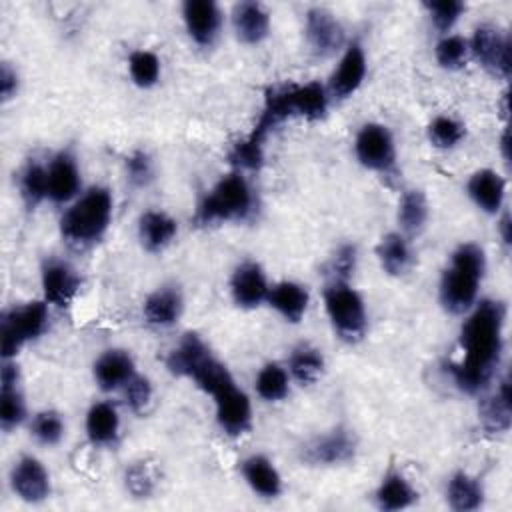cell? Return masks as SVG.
Returning a JSON list of instances; mask_svg holds the SVG:
<instances>
[{
    "label": "cell",
    "instance_id": "cell-3",
    "mask_svg": "<svg viewBox=\"0 0 512 512\" xmlns=\"http://www.w3.org/2000/svg\"><path fill=\"white\" fill-rule=\"evenodd\" d=\"M484 270L486 256L478 244L464 242L452 252L450 266L440 278V304L446 312L464 314L474 306Z\"/></svg>",
    "mask_w": 512,
    "mask_h": 512
},
{
    "label": "cell",
    "instance_id": "cell-33",
    "mask_svg": "<svg viewBox=\"0 0 512 512\" xmlns=\"http://www.w3.org/2000/svg\"><path fill=\"white\" fill-rule=\"evenodd\" d=\"M428 200L422 190H406L398 204V222L404 234H418L428 222Z\"/></svg>",
    "mask_w": 512,
    "mask_h": 512
},
{
    "label": "cell",
    "instance_id": "cell-40",
    "mask_svg": "<svg viewBox=\"0 0 512 512\" xmlns=\"http://www.w3.org/2000/svg\"><path fill=\"white\" fill-rule=\"evenodd\" d=\"M32 436L44 446H56L64 436V420L54 410H42L32 420Z\"/></svg>",
    "mask_w": 512,
    "mask_h": 512
},
{
    "label": "cell",
    "instance_id": "cell-32",
    "mask_svg": "<svg viewBox=\"0 0 512 512\" xmlns=\"http://www.w3.org/2000/svg\"><path fill=\"white\" fill-rule=\"evenodd\" d=\"M512 420L510 404V382L504 378L494 396L482 404V422L488 432H506Z\"/></svg>",
    "mask_w": 512,
    "mask_h": 512
},
{
    "label": "cell",
    "instance_id": "cell-46",
    "mask_svg": "<svg viewBox=\"0 0 512 512\" xmlns=\"http://www.w3.org/2000/svg\"><path fill=\"white\" fill-rule=\"evenodd\" d=\"M16 92H18V74H16V70L8 62H4L2 68H0V94H2V100L6 102L10 98H14Z\"/></svg>",
    "mask_w": 512,
    "mask_h": 512
},
{
    "label": "cell",
    "instance_id": "cell-12",
    "mask_svg": "<svg viewBox=\"0 0 512 512\" xmlns=\"http://www.w3.org/2000/svg\"><path fill=\"white\" fill-rule=\"evenodd\" d=\"M364 78H366V54L362 44L354 40L352 44L346 46L336 70L332 72L328 92L334 98L344 100L362 86Z\"/></svg>",
    "mask_w": 512,
    "mask_h": 512
},
{
    "label": "cell",
    "instance_id": "cell-30",
    "mask_svg": "<svg viewBox=\"0 0 512 512\" xmlns=\"http://www.w3.org/2000/svg\"><path fill=\"white\" fill-rule=\"evenodd\" d=\"M120 430V416L110 402H96L86 414V434L92 444H112Z\"/></svg>",
    "mask_w": 512,
    "mask_h": 512
},
{
    "label": "cell",
    "instance_id": "cell-42",
    "mask_svg": "<svg viewBox=\"0 0 512 512\" xmlns=\"http://www.w3.org/2000/svg\"><path fill=\"white\" fill-rule=\"evenodd\" d=\"M126 174L134 186H146L154 176L152 158L144 150H136L126 158Z\"/></svg>",
    "mask_w": 512,
    "mask_h": 512
},
{
    "label": "cell",
    "instance_id": "cell-21",
    "mask_svg": "<svg viewBox=\"0 0 512 512\" xmlns=\"http://www.w3.org/2000/svg\"><path fill=\"white\" fill-rule=\"evenodd\" d=\"M266 302L286 320L292 324H298L306 310H308V302H310V294L306 290V286L292 282V280H282L278 284H274L268 292Z\"/></svg>",
    "mask_w": 512,
    "mask_h": 512
},
{
    "label": "cell",
    "instance_id": "cell-22",
    "mask_svg": "<svg viewBox=\"0 0 512 512\" xmlns=\"http://www.w3.org/2000/svg\"><path fill=\"white\" fill-rule=\"evenodd\" d=\"M504 192H506L504 178L490 168H482L474 172L468 180V196L486 214H496L502 208Z\"/></svg>",
    "mask_w": 512,
    "mask_h": 512
},
{
    "label": "cell",
    "instance_id": "cell-10",
    "mask_svg": "<svg viewBox=\"0 0 512 512\" xmlns=\"http://www.w3.org/2000/svg\"><path fill=\"white\" fill-rule=\"evenodd\" d=\"M356 452V438L354 434L344 428L336 426L330 432L316 436L302 448V460L316 466H334L348 462Z\"/></svg>",
    "mask_w": 512,
    "mask_h": 512
},
{
    "label": "cell",
    "instance_id": "cell-5",
    "mask_svg": "<svg viewBox=\"0 0 512 512\" xmlns=\"http://www.w3.org/2000/svg\"><path fill=\"white\" fill-rule=\"evenodd\" d=\"M252 204V188L248 180L240 174V170H236L222 176L212 186V190L200 200L194 220L200 226H208L214 222L244 220L252 212Z\"/></svg>",
    "mask_w": 512,
    "mask_h": 512
},
{
    "label": "cell",
    "instance_id": "cell-17",
    "mask_svg": "<svg viewBox=\"0 0 512 512\" xmlns=\"http://www.w3.org/2000/svg\"><path fill=\"white\" fill-rule=\"evenodd\" d=\"M80 190V170L70 150L58 152L48 164V198L56 204L70 202Z\"/></svg>",
    "mask_w": 512,
    "mask_h": 512
},
{
    "label": "cell",
    "instance_id": "cell-39",
    "mask_svg": "<svg viewBox=\"0 0 512 512\" xmlns=\"http://www.w3.org/2000/svg\"><path fill=\"white\" fill-rule=\"evenodd\" d=\"M468 40L458 36V34H448L444 36L436 48H434V56L436 62L446 68V70H458L466 64L468 58Z\"/></svg>",
    "mask_w": 512,
    "mask_h": 512
},
{
    "label": "cell",
    "instance_id": "cell-24",
    "mask_svg": "<svg viewBox=\"0 0 512 512\" xmlns=\"http://www.w3.org/2000/svg\"><path fill=\"white\" fill-rule=\"evenodd\" d=\"M246 484L262 498H278L282 494V478L276 466L262 454L248 456L240 464Z\"/></svg>",
    "mask_w": 512,
    "mask_h": 512
},
{
    "label": "cell",
    "instance_id": "cell-47",
    "mask_svg": "<svg viewBox=\"0 0 512 512\" xmlns=\"http://www.w3.org/2000/svg\"><path fill=\"white\" fill-rule=\"evenodd\" d=\"M500 234H502V242L510 244V214H504L500 220Z\"/></svg>",
    "mask_w": 512,
    "mask_h": 512
},
{
    "label": "cell",
    "instance_id": "cell-43",
    "mask_svg": "<svg viewBox=\"0 0 512 512\" xmlns=\"http://www.w3.org/2000/svg\"><path fill=\"white\" fill-rule=\"evenodd\" d=\"M122 390H124V396H126V404L134 412H142L148 406L150 398H152V386H150L148 378H144L140 374H134L132 380Z\"/></svg>",
    "mask_w": 512,
    "mask_h": 512
},
{
    "label": "cell",
    "instance_id": "cell-36",
    "mask_svg": "<svg viewBox=\"0 0 512 512\" xmlns=\"http://www.w3.org/2000/svg\"><path fill=\"white\" fill-rule=\"evenodd\" d=\"M26 416L24 396L18 384H0V426L4 432L14 430Z\"/></svg>",
    "mask_w": 512,
    "mask_h": 512
},
{
    "label": "cell",
    "instance_id": "cell-34",
    "mask_svg": "<svg viewBox=\"0 0 512 512\" xmlns=\"http://www.w3.org/2000/svg\"><path fill=\"white\" fill-rule=\"evenodd\" d=\"M18 190L26 208L34 210L48 198V168L30 160L18 176Z\"/></svg>",
    "mask_w": 512,
    "mask_h": 512
},
{
    "label": "cell",
    "instance_id": "cell-9",
    "mask_svg": "<svg viewBox=\"0 0 512 512\" xmlns=\"http://www.w3.org/2000/svg\"><path fill=\"white\" fill-rule=\"evenodd\" d=\"M468 50L476 62L494 76L510 78V38L492 24H482L474 30Z\"/></svg>",
    "mask_w": 512,
    "mask_h": 512
},
{
    "label": "cell",
    "instance_id": "cell-2",
    "mask_svg": "<svg viewBox=\"0 0 512 512\" xmlns=\"http://www.w3.org/2000/svg\"><path fill=\"white\" fill-rule=\"evenodd\" d=\"M166 364L172 374L194 380V384L210 394L214 400L236 386L230 370L210 352L204 340L194 332L184 334L178 346L170 352Z\"/></svg>",
    "mask_w": 512,
    "mask_h": 512
},
{
    "label": "cell",
    "instance_id": "cell-18",
    "mask_svg": "<svg viewBox=\"0 0 512 512\" xmlns=\"http://www.w3.org/2000/svg\"><path fill=\"white\" fill-rule=\"evenodd\" d=\"M282 94L290 118L300 116L306 120H320L328 110V90L320 82L282 86Z\"/></svg>",
    "mask_w": 512,
    "mask_h": 512
},
{
    "label": "cell",
    "instance_id": "cell-29",
    "mask_svg": "<svg viewBox=\"0 0 512 512\" xmlns=\"http://www.w3.org/2000/svg\"><path fill=\"white\" fill-rule=\"evenodd\" d=\"M446 498L452 510L456 512H470L478 510L484 502V488L478 482V478L470 476L468 472H456L448 480Z\"/></svg>",
    "mask_w": 512,
    "mask_h": 512
},
{
    "label": "cell",
    "instance_id": "cell-23",
    "mask_svg": "<svg viewBox=\"0 0 512 512\" xmlns=\"http://www.w3.org/2000/svg\"><path fill=\"white\" fill-rule=\"evenodd\" d=\"M232 24L238 40L244 44H260L270 32V16L258 2H240L234 6Z\"/></svg>",
    "mask_w": 512,
    "mask_h": 512
},
{
    "label": "cell",
    "instance_id": "cell-13",
    "mask_svg": "<svg viewBox=\"0 0 512 512\" xmlns=\"http://www.w3.org/2000/svg\"><path fill=\"white\" fill-rule=\"evenodd\" d=\"M306 38L318 56H330L342 48L344 28L330 10L316 6L306 12Z\"/></svg>",
    "mask_w": 512,
    "mask_h": 512
},
{
    "label": "cell",
    "instance_id": "cell-31",
    "mask_svg": "<svg viewBox=\"0 0 512 512\" xmlns=\"http://www.w3.org/2000/svg\"><path fill=\"white\" fill-rule=\"evenodd\" d=\"M288 370H290L292 378L296 382H300L302 386L314 384L324 370V356L312 344H306V342L298 344L290 354Z\"/></svg>",
    "mask_w": 512,
    "mask_h": 512
},
{
    "label": "cell",
    "instance_id": "cell-35",
    "mask_svg": "<svg viewBox=\"0 0 512 512\" xmlns=\"http://www.w3.org/2000/svg\"><path fill=\"white\" fill-rule=\"evenodd\" d=\"M288 388H290L288 372L278 362L266 364L256 376V392L266 402L282 400L288 394Z\"/></svg>",
    "mask_w": 512,
    "mask_h": 512
},
{
    "label": "cell",
    "instance_id": "cell-4",
    "mask_svg": "<svg viewBox=\"0 0 512 512\" xmlns=\"http://www.w3.org/2000/svg\"><path fill=\"white\" fill-rule=\"evenodd\" d=\"M112 194L108 188L94 186L84 192L60 218L62 238L74 246L98 242L110 226Z\"/></svg>",
    "mask_w": 512,
    "mask_h": 512
},
{
    "label": "cell",
    "instance_id": "cell-41",
    "mask_svg": "<svg viewBox=\"0 0 512 512\" xmlns=\"http://www.w3.org/2000/svg\"><path fill=\"white\" fill-rule=\"evenodd\" d=\"M424 8L430 14V20L434 22V26L440 32H448L456 20L460 18V14L466 10L464 2L458 0H444V2H426Z\"/></svg>",
    "mask_w": 512,
    "mask_h": 512
},
{
    "label": "cell",
    "instance_id": "cell-1",
    "mask_svg": "<svg viewBox=\"0 0 512 512\" xmlns=\"http://www.w3.org/2000/svg\"><path fill=\"white\" fill-rule=\"evenodd\" d=\"M506 308L498 300H480L460 330V360L450 364V374L460 390L476 394L494 376L502 354Z\"/></svg>",
    "mask_w": 512,
    "mask_h": 512
},
{
    "label": "cell",
    "instance_id": "cell-16",
    "mask_svg": "<svg viewBox=\"0 0 512 512\" xmlns=\"http://www.w3.org/2000/svg\"><path fill=\"white\" fill-rule=\"evenodd\" d=\"M182 16L190 38L198 46H210L220 30L222 14L212 0H186L182 6Z\"/></svg>",
    "mask_w": 512,
    "mask_h": 512
},
{
    "label": "cell",
    "instance_id": "cell-7",
    "mask_svg": "<svg viewBox=\"0 0 512 512\" xmlns=\"http://www.w3.org/2000/svg\"><path fill=\"white\" fill-rule=\"evenodd\" d=\"M48 324V302H26L12 306L0 320L2 358L12 360L24 344L36 340Z\"/></svg>",
    "mask_w": 512,
    "mask_h": 512
},
{
    "label": "cell",
    "instance_id": "cell-8",
    "mask_svg": "<svg viewBox=\"0 0 512 512\" xmlns=\"http://www.w3.org/2000/svg\"><path fill=\"white\" fill-rule=\"evenodd\" d=\"M358 162L378 174H390L396 168V144L384 124H364L354 140Z\"/></svg>",
    "mask_w": 512,
    "mask_h": 512
},
{
    "label": "cell",
    "instance_id": "cell-25",
    "mask_svg": "<svg viewBox=\"0 0 512 512\" xmlns=\"http://www.w3.org/2000/svg\"><path fill=\"white\" fill-rule=\"evenodd\" d=\"M184 308L182 294L176 286H162L144 300V318L152 326H172Z\"/></svg>",
    "mask_w": 512,
    "mask_h": 512
},
{
    "label": "cell",
    "instance_id": "cell-48",
    "mask_svg": "<svg viewBox=\"0 0 512 512\" xmlns=\"http://www.w3.org/2000/svg\"><path fill=\"white\" fill-rule=\"evenodd\" d=\"M508 136H510V132H508V128H504V132H502V138H500V150H502V156H504V160H508L510 158V152H508Z\"/></svg>",
    "mask_w": 512,
    "mask_h": 512
},
{
    "label": "cell",
    "instance_id": "cell-44",
    "mask_svg": "<svg viewBox=\"0 0 512 512\" xmlns=\"http://www.w3.org/2000/svg\"><path fill=\"white\" fill-rule=\"evenodd\" d=\"M126 488L136 498H146L152 494L154 480L150 470L144 464H134L126 470Z\"/></svg>",
    "mask_w": 512,
    "mask_h": 512
},
{
    "label": "cell",
    "instance_id": "cell-45",
    "mask_svg": "<svg viewBox=\"0 0 512 512\" xmlns=\"http://www.w3.org/2000/svg\"><path fill=\"white\" fill-rule=\"evenodd\" d=\"M354 262H356V248L354 246H342L334 260H332V272H334V280H344L350 276V272L354 270Z\"/></svg>",
    "mask_w": 512,
    "mask_h": 512
},
{
    "label": "cell",
    "instance_id": "cell-26",
    "mask_svg": "<svg viewBox=\"0 0 512 512\" xmlns=\"http://www.w3.org/2000/svg\"><path fill=\"white\" fill-rule=\"evenodd\" d=\"M416 500H418V492L406 480V476L400 470L390 468L376 490L378 508L384 512H396V510L410 508Z\"/></svg>",
    "mask_w": 512,
    "mask_h": 512
},
{
    "label": "cell",
    "instance_id": "cell-20",
    "mask_svg": "<svg viewBox=\"0 0 512 512\" xmlns=\"http://www.w3.org/2000/svg\"><path fill=\"white\" fill-rule=\"evenodd\" d=\"M134 374V360L126 350H106L94 362V378L106 392L124 388Z\"/></svg>",
    "mask_w": 512,
    "mask_h": 512
},
{
    "label": "cell",
    "instance_id": "cell-37",
    "mask_svg": "<svg viewBox=\"0 0 512 512\" xmlns=\"http://www.w3.org/2000/svg\"><path fill=\"white\" fill-rule=\"evenodd\" d=\"M464 136H466V126L452 116L442 114L428 124V140L436 148H442V150L454 148L462 142Z\"/></svg>",
    "mask_w": 512,
    "mask_h": 512
},
{
    "label": "cell",
    "instance_id": "cell-11",
    "mask_svg": "<svg viewBox=\"0 0 512 512\" xmlns=\"http://www.w3.org/2000/svg\"><path fill=\"white\" fill-rule=\"evenodd\" d=\"M10 486L20 500L36 504L48 498L50 476L38 458L26 454L14 462L10 470Z\"/></svg>",
    "mask_w": 512,
    "mask_h": 512
},
{
    "label": "cell",
    "instance_id": "cell-15",
    "mask_svg": "<svg viewBox=\"0 0 512 512\" xmlns=\"http://www.w3.org/2000/svg\"><path fill=\"white\" fill-rule=\"evenodd\" d=\"M80 288V276L64 260H46L42 266L44 300L54 306H68Z\"/></svg>",
    "mask_w": 512,
    "mask_h": 512
},
{
    "label": "cell",
    "instance_id": "cell-6",
    "mask_svg": "<svg viewBox=\"0 0 512 512\" xmlns=\"http://www.w3.org/2000/svg\"><path fill=\"white\" fill-rule=\"evenodd\" d=\"M324 308L334 332L346 342H358L366 332V306L362 296L344 280L324 288Z\"/></svg>",
    "mask_w": 512,
    "mask_h": 512
},
{
    "label": "cell",
    "instance_id": "cell-14",
    "mask_svg": "<svg viewBox=\"0 0 512 512\" xmlns=\"http://www.w3.org/2000/svg\"><path fill=\"white\" fill-rule=\"evenodd\" d=\"M270 292L266 274L258 262H242L230 278V294L240 308H258Z\"/></svg>",
    "mask_w": 512,
    "mask_h": 512
},
{
    "label": "cell",
    "instance_id": "cell-27",
    "mask_svg": "<svg viewBox=\"0 0 512 512\" xmlns=\"http://www.w3.org/2000/svg\"><path fill=\"white\" fill-rule=\"evenodd\" d=\"M176 232V220L160 210H148L138 220V238L148 252L164 250L174 240Z\"/></svg>",
    "mask_w": 512,
    "mask_h": 512
},
{
    "label": "cell",
    "instance_id": "cell-28",
    "mask_svg": "<svg viewBox=\"0 0 512 512\" xmlns=\"http://www.w3.org/2000/svg\"><path fill=\"white\" fill-rule=\"evenodd\" d=\"M376 256L380 262V268L388 276H402L410 264H412V250L404 234L400 232H388L380 238L376 246Z\"/></svg>",
    "mask_w": 512,
    "mask_h": 512
},
{
    "label": "cell",
    "instance_id": "cell-38",
    "mask_svg": "<svg viewBox=\"0 0 512 512\" xmlns=\"http://www.w3.org/2000/svg\"><path fill=\"white\" fill-rule=\"evenodd\" d=\"M130 78L140 88H150L158 82L160 76V60L150 50H134L128 58Z\"/></svg>",
    "mask_w": 512,
    "mask_h": 512
},
{
    "label": "cell",
    "instance_id": "cell-19",
    "mask_svg": "<svg viewBox=\"0 0 512 512\" xmlns=\"http://www.w3.org/2000/svg\"><path fill=\"white\" fill-rule=\"evenodd\" d=\"M216 420L220 428L230 436H240L252 426V406L244 390L234 386L226 394L214 400Z\"/></svg>",
    "mask_w": 512,
    "mask_h": 512
}]
</instances>
